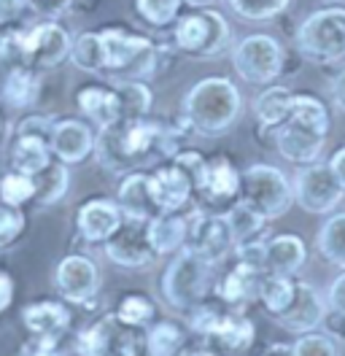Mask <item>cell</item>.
<instances>
[{"label": "cell", "instance_id": "cell-1", "mask_svg": "<svg viewBox=\"0 0 345 356\" xmlns=\"http://www.w3.org/2000/svg\"><path fill=\"white\" fill-rule=\"evenodd\" d=\"M172 149H175L172 133L143 119L116 122L111 127H103V135L97 140V156L113 173H125L154 156H168L172 154Z\"/></svg>", "mask_w": 345, "mask_h": 356}, {"label": "cell", "instance_id": "cell-2", "mask_svg": "<svg viewBox=\"0 0 345 356\" xmlns=\"http://www.w3.org/2000/svg\"><path fill=\"white\" fill-rule=\"evenodd\" d=\"M326 127H329V119H326V108L321 100L310 95L294 97L289 116L278 124L275 146L289 162L310 165L321 154Z\"/></svg>", "mask_w": 345, "mask_h": 356}, {"label": "cell", "instance_id": "cell-3", "mask_svg": "<svg viewBox=\"0 0 345 356\" xmlns=\"http://www.w3.org/2000/svg\"><path fill=\"white\" fill-rule=\"evenodd\" d=\"M184 111L194 130L205 135L221 133L240 113V95L235 84L227 79H205L189 92Z\"/></svg>", "mask_w": 345, "mask_h": 356}, {"label": "cell", "instance_id": "cell-4", "mask_svg": "<svg viewBox=\"0 0 345 356\" xmlns=\"http://www.w3.org/2000/svg\"><path fill=\"white\" fill-rule=\"evenodd\" d=\"M103 73L116 79H141L154 70L157 49L143 35H129L125 30H103Z\"/></svg>", "mask_w": 345, "mask_h": 356}, {"label": "cell", "instance_id": "cell-5", "mask_svg": "<svg viewBox=\"0 0 345 356\" xmlns=\"http://www.w3.org/2000/svg\"><path fill=\"white\" fill-rule=\"evenodd\" d=\"M302 57L310 63H335L345 54V8H323L310 14L297 33Z\"/></svg>", "mask_w": 345, "mask_h": 356}, {"label": "cell", "instance_id": "cell-6", "mask_svg": "<svg viewBox=\"0 0 345 356\" xmlns=\"http://www.w3.org/2000/svg\"><path fill=\"white\" fill-rule=\"evenodd\" d=\"M240 192L246 205H251L262 219H275L289 211L291 189L286 176L270 165H254L240 176Z\"/></svg>", "mask_w": 345, "mask_h": 356}, {"label": "cell", "instance_id": "cell-7", "mask_svg": "<svg viewBox=\"0 0 345 356\" xmlns=\"http://www.w3.org/2000/svg\"><path fill=\"white\" fill-rule=\"evenodd\" d=\"M227 44H230V24L218 11L211 8H197L175 27V46L186 54L216 57L227 49Z\"/></svg>", "mask_w": 345, "mask_h": 356}, {"label": "cell", "instance_id": "cell-8", "mask_svg": "<svg viewBox=\"0 0 345 356\" xmlns=\"http://www.w3.org/2000/svg\"><path fill=\"white\" fill-rule=\"evenodd\" d=\"M232 63L248 84H267L280 73L283 51L278 41L270 35H248L235 46Z\"/></svg>", "mask_w": 345, "mask_h": 356}, {"label": "cell", "instance_id": "cell-9", "mask_svg": "<svg viewBox=\"0 0 345 356\" xmlns=\"http://www.w3.org/2000/svg\"><path fill=\"white\" fill-rule=\"evenodd\" d=\"M208 265L194 251H184L165 273V297L175 308H192L202 297L208 281Z\"/></svg>", "mask_w": 345, "mask_h": 356}, {"label": "cell", "instance_id": "cell-10", "mask_svg": "<svg viewBox=\"0 0 345 356\" xmlns=\"http://www.w3.org/2000/svg\"><path fill=\"white\" fill-rule=\"evenodd\" d=\"M138 332L122 316H106L81 334L84 356H138Z\"/></svg>", "mask_w": 345, "mask_h": 356}, {"label": "cell", "instance_id": "cell-11", "mask_svg": "<svg viewBox=\"0 0 345 356\" xmlns=\"http://www.w3.org/2000/svg\"><path fill=\"white\" fill-rule=\"evenodd\" d=\"M17 49H19V57L33 67H51L63 60L65 54L73 49L70 38L63 27L57 24H38L27 33L17 35Z\"/></svg>", "mask_w": 345, "mask_h": 356}, {"label": "cell", "instance_id": "cell-12", "mask_svg": "<svg viewBox=\"0 0 345 356\" xmlns=\"http://www.w3.org/2000/svg\"><path fill=\"white\" fill-rule=\"evenodd\" d=\"M297 202L310 213H326L343 197V184L335 178L329 165H310L297 173Z\"/></svg>", "mask_w": 345, "mask_h": 356}, {"label": "cell", "instance_id": "cell-13", "mask_svg": "<svg viewBox=\"0 0 345 356\" xmlns=\"http://www.w3.org/2000/svg\"><path fill=\"white\" fill-rule=\"evenodd\" d=\"M106 251L116 265H125V267L149 265L151 257H154V248L149 243V222L127 219V224H122L108 238Z\"/></svg>", "mask_w": 345, "mask_h": 356}, {"label": "cell", "instance_id": "cell-14", "mask_svg": "<svg viewBox=\"0 0 345 356\" xmlns=\"http://www.w3.org/2000/svg\"><path fill=\"white\" fill-rule=\"evenodd\" d=\"M189 241L197 257H202L205 262H216L227 254L230 243L235 241L232 238V229L227 219H218V216H208V213H192L189 216Z\"/></svg>", "mask_w": 345, "mask_h": 356}, {"label": "cell", "instance_id": "cell-15", "mask_svg": "<svg viewBox=\"0 0 345 356\" xmlns=\"http://www.w3.org/2000/svg\"><path fill=\"white\" fill-rule=\"evenodd\" d=\"M57 289L70 302H86L97 291V270L86 257H67L57 267Z\"/></svg>", "mask_w": 345, "mask_h": 356}, {"label": "cell", "instance_id": "cell-16", "mask_svg": "<svg viewBox=\"0 0 345 356\" xmlns=\"http://www.w3.org/2000/svg\"><path fill=\"white\" fill-rule=\"evenodd\" d=\"M149 189L159 211H178L189 200L194 184L178 165H168V168H159L154 176H149Z\"/></svg>", "mask_w": 345, "mask_h": 356}, {"label": "cell", "instance_id": "cell-17", "mask_svg": "<svg viewBox=\"0 0 345 356\" xmlns=\"http://www.w3.org/2000/svg\"><path fill=\"white\" fill-rule=\"evenodd\" d=\"M122 227V213L113 202L95 200L79 211V229L86 241H108Z\"/></svg>", "mask_w": 345, "mask_h": 356}, {"label": "cell", "instance_id": "cell-18", "mask_svg": "<svg viewBox=\"0 0 345 356\" xmlns=\"http://www.w3.org/2000/svg\"><path fill=\"white\" fill-rule=\"evenodd\" d=\"M51 152L63 162H81L92 152V133L81 122H60L51 133Z\"/></svg>", "mask_w": 345, "mask_h": 356}, {"label": "cell", "instance_id": "cell-19", "mask_svg": "<svg viewBox=\"0 0 345 356\" xmlns=\"http://www.w3.org/2000/svg\"><path fill=\"white\" fill-rule=\"evenodd\" d=\"M119 202H122V211L127 213V219H135V222H151V219H157L154 211H159L154 197H151L149 176H141V173L129 176L122 184Z\"/></svg>", "mask_w": 345, "mask_h": 356}, {"label": "cell", "instance_id": "cell-20", "mask_svg": "<svg viewBox=\"0 0 345 356\" xmlns=\"http://www.w3.org/2000/svg\"><path fill=\"white\" fill-rule=\"evenodd\" d=\"M305 262V245L294 235H280L264 245V270L273 275H289Z\"/></svg>", "mask_w": 345, "mask_h": 356}, {"label": "cell", "instance_id": "cell-21", "mask_svg": "<svg viewBox=\"0 0 345 356\" xmlns=\"http://www.w3.org/2000/svg\"><path fill=\"white\" fill-rule=\"evenodd\" d=\"M200 192L211 202L232 200L237 192H240V176H237L235 168L224 156H216L214 162L205 168V178H202Z\"/></svg>", "mask_w": 345, "mask_h": 356}, {"label": "cell", "instance_id": "cell-22", "mask_svg": "<svg viewBox=\"0 0 345 356\" xmlns=\"http://www.w3.org/2000/svg\"><path fill=\"white\" fill-rule=\"evenodd\" d=\"M67 321H70V316L57 302H38L24 311L27 330L35 337H46V340H57L67 330Z\"/></svg>", "mask_w": 345, "mask_h": 356}, {"label": "cell", "instance_id": "cell-23", "mask_svg": "<svg viewBox=\"0 0 345 356\" xmlns=\"http://www.w3.org/2000/svg\"><path fill=\"white\" fill-rule=\"evenodd\" d=\"M280 321L289 327V330H313L319 321H321V302H319V294L310 289V286H297L294 291V300L286 311L280 313Z\"/></svg>", "mask_w": 345, "mask_h": 356}, {"label": "cell", "instance_id": "cell-24", "mask_svg": "<svg viewBox=\"0 0 345 356\" xmlns=\"http://www.w3.org/2000/svg\"><path fill=\"white\" fill-rule=\"evenodd\" d=\"M205 332H211L216 346L224 348V351H230V354H237V351L248 348V343L254 337L251 324L246 318H237V316H230V318H216L214 316V321L208 324Z\"/></svg>", "mask_w": 345, "mask_h": 356}, {"label": "cell", "instance_id": "cell-25", "mask_svg": "<svg viewBox=\"0 0 345 356\" xmlns=\"http://www.w3.org/2000/svg\"><path fill=\"white\" fill-rule=\"evenodd\" d=\"M81 111L89 113L100 127H111L119 122V97L116 92H108L100 87H89L79 95Z\"/></svg>", "mask_w": 345, "mask_h": 356}, {"label": "cell", "instance_id": "cell-26", "mask_svg": "<svg viewBox=\"0 0 345 356\" xmlns=\"http://www.w3.org/2000/svg\"><path fill=\"white\" fill-rule=\"evenodd\" d=\"M49 152L51 146L38 138H19L14 146V168L22 176H38L49 168Z\"/></svg>", "mask_w": 345, "mask_h": 356}, {"label": "cell", "instance_id": "cell-27", "mask_svg": "<svg viewBox=\"0 0 345 356\" xmlns=\"http://www.w3.org/2000/svg\"><path fill=\"white\" fill-rule=\"evenodd\" d=\"M259 289H262V270L246 265V262H240V265L224 278V284H221V294H224V300H230V302H243V300L259 294Z\"/></svg>", "mask_w": 345, "mask_h": 356}, {"label": "cell", "instance_id": "cell-28", "mask_svg": "<svg viewBox=\"0 0 345 356\" xmlns=\"http://www.w3.org/2000/svg\"><path fill=\"white\" fill-rule=\"evenodd\" d=\"M291 103H294V95L289 89L273 87L267 92H262V97H257L254 111H257V119L264 127H278L291 111Z\"/></svg>", "mask_w": 345, "mask_h": 356}, {"label": "cell", "instance_id": "cell-29", "mask_svg": "<svg viewBox=\"0 0 345 356\" xmlns=\"http://www.w3.org/2000/svg\"><path fill=\"white\" fill-rule=\"evenodd\" d=\"M186 238V224L178 216H157L149 222V243L154 254H168L184 243Z\"/></svg>", "mask_w": 345, "mask_h": 356}, {"label": "cell", "instance_id": "cell-30", "mask_svg": "<svg viewBox=\"0 0 345 356\" xmlns=\"http://www.w3.org/2000/svg\"><path fill=\"white\" fill-rule=\"evenodd\" d=\"M116 97H119V122H138L151 106L149 89L143 84H132V81H125L116 89Z\"/></svg>", "mask_w": 345, "mask_h": 356}, {"label": "cell", "instance_id": "cell-31", "mask_svg": "<svg viewBox=\"0 0 345 356\" xmlns=\"http://www.w3.org/2000/svg\"><path fill=\"white\" fill-rule=\"evenodd\" d=\"M35 92H38V79L27 67H14L3 81V97L19 108L35 100Z\"/></svg>", "mask_w": 345, "mask_h": 356}, {"label": "cell", "instance_id": "cell-32", "mask_svg": "<svg viewBox=\"0 0 345 356\" xmlns=\"http://www.w3.org/2000/svg\"><path fill=\"white\" fill-rule=\"evenodd\" d=\"M319 248L329 262L345 267V213L323 224V229L319 232Z\"/></svg>", "mask_w": 345, "mask_h": 356}, {"label": "cell", "instance_id": "cell-33", "mask_svg": "<svg viewBox=\"0 0 345 356\" xmlns=\"http://www.w3.org/2000/svg\"><path fill=\"white\" fill-rule=\"evenodd\" d=\"M294 291H297V286H294V284H291L286 275H270V278H264V281H262V289H259V294H262L264 305H267L273 313H278V316H280V313L291 305Z\"/></svg>", "mask_w": 345, "mask_h": 356}, {"label": "cell", "instance_id": "cell-34", "mask_svg": "<svg viewBox=\"0 0 345 356\" xmlns=\"http://www.w3.org/2000/svg\"><path fill=\"white\" fill-rule=\"evenodd\" d=\"M35 197L41 202H57L67 189V173L63 165H49L38 176H33Z\"/></svg>", "mask_w": 345, "mask_h": 356}, {"label": "cell", "instance_id": "cell-35", "mask_svg": "<svg viewBox=\"0 0 345 356\" xmlns=\"http://www.w3.org/2000/svg\"><path fill=\"white\" fill-rule=\"evenodd\" d=\"M73 54V63L89 70V73H103V46H100V33H86L81 35L76 46L70 49Z\"/></svg>", "mask_w": 345, "mask_h": 356}, {"label": "cell", "instance_id": "cell-36", "mask_svg": "<svg viewBox=\"0 0 345 356\" xmlns=\"http://www.w3.org/2000/svg\"><path fill=\"white\" fill-rule=\"evenodd\" d=\"M262 222L264 219L259 216L251 205H246V202H237L235 208L230 211V216H227V224H230L232 238H235L237 243H246L259 227H262Z\"/></svg>", "mask_w": 345, "mask_h": 356}, {"label": "cell", "instance_id": "cell-37", "mask_svg": "<svg viewBox=\"0 0 345 356\" xmlns=\"http://www.w3.org/2000/svg\"><path fill=\"white\" fill-rule=\"evenodd\" d=\"M138 11L154 27H168L181 11V0H138Z\"/></svg>", "mask_w": 345, "mask_h": 356}, {"label": "cell", "instance_id": "cell-38", "mask_svg": "<svg viewBox=\"0 0 345 356\" xmlns=\"http://www.w3.org/2000/svg\"><path fill=\"white\" fill-rule=\"evenodd\" d=\"M227 3L246 19H270L289 6V0H227Z\"/></svg>", "mask_w": 345, "mask_h": 356}, {"label": "cell", "instance_id": "cell-39", "mask_svg": "<svg viewBox=\"0 0 345 356\" xmlns=\"http://www.w3.org/2000/svg\"><path fill=\"white\" fill-rule=\"evenodd\" d=\"M0 195L8 205H22L24 200H30L35 195V184L30 176H22V173H11V176L3 178L0 184Z\"/></svg>", "mask_w": 345, "mask_h": 356}, {"label": "cell", "instance_id": "cell-40", "mask_svg": "<svg viewBox=\"0 0 345 356\" xmlns=\"http://www.w3.org/2000/svg\"><path fill=\"white\" fill-rule=\"evenodd\" d=\"M181 346V332L172 324H159L149 334V351L151 356H172L175 348Z\"/></svg>", "mask_w": 345, "mask_h": 356}, {"label": "cell", "instance_id": "cell-41", "mask_svg": "<svg viewBox=\"0 0 345 356\" xmlns=\"http://www.w3.org/2000/svg\"><path fill=\"white\" fill-rule=\"evenodd\" d=\"M294 356H340V351L326 334H307L294 346Z\"/></svg>", "mask_w": 345, "mask_h": 356}, {"label": "cell", "instance_id": "cell-42", "mask_svg": "<svg viewBox=\"0 0 345 356\" xmlns=\"http://www.w3.org/2000/svg\"><path fill=\"white\" fill-rule=\"evenodd\" d=\"M119 316H122L127 324L141 327V324H146L151 316H154V305H151L149 300H143V297H127V300L122 302V308H119Z\"/></svg>", "mask_w": 345, "mask_h": 356}, {"label": "cell", "instance_id": "cell-43", "mask_svg": "<svg viewBox=\"0 0 345 356\" xmlns=\"http://www.w3.org/2000/svg\"><path fill=\"white\" fill-rule=\"evenodd\" d=\"M22 213L17 211V205H0V245H8L17 235L22 232Z\"/></svg>", "mask_w": 345, "mask_h": 356}, {"label": "cell", "instance_id": "cell-44", "mask_svg": "<svg viewBox=\"0 0 345 356\" xmlns=\"http://www.w3.org/2000/svg\"><path fill=\"white\" fill-rule=\"evenodd\" d=\"M51 133H54V124L43 116L24 119L19 124V138H38V140H46L49 146H51Z\"/></svg>", "mask_w": 345, "mask_h": 356}, {"label": "cell", "instance_id": "cell-45", "mask_svg": "<svg viewBox=\"0 0 345 356\" xmlns=\"http://www.w3.org/2000/svg\"><path fill=\"white\" fill-rule=\"evenodd\" d=\"M30 14L27 0H0V27L6 24H22V19Z\"/></svg>", "mask_w": 345, "mask_h": 356}, {"label": "cell", "instance_id": "cell-46", "mask_svg": "<svg viewBox=\"0 0 345 356\" xmlns=\"http://www.w3.org/2000/svg\"><path fill=\"white\" fill-rule=\"evenodd\" d=\"M22 356H57L54 340L35 337V340H30V343H24V346H22Z\"/></svg>", "mask_w": 345, "mask_h": 356}, {"label": "cell", "instance_id": "cell-47", "mask_svg": "<svg viewBox=\"0 0 345 356\" xmlns=\"http://www.w3.org/2000/svg\"><path fill=\"white\" fill-rule=\"evenodd\" d=\"M329 300H332V305H335V311L345 316V275H340L337 281H335V286H332V294H329Z\"/></svg>", "mask_w": 345, "mask_h": 356}, {"label": "cell", "instance_id": "cell-48", "mask_svg": "<svg viewBox=\"0 0 345 356\" xmlns=\"http://www.w3.org/2000/svg\"><path fill=\"white\" fill-rule=\"evenodd\" d=\"M329 168H332V173H335V178H337V181L343 184V189H345V149H340L337 154L332 156Z\"/></svg>", "mask_w": 345, "mask_h": 356}, {"label": "cell", "instance_id": "cell-49", "mask_svg": "<svg viewBox=\"0 0 345 356\" xmlns=\"http://www.w3.org/2000/svg\"><path fill=\"white\" fill-rule=\"evenodd\" d=\"M11 297H14V284H11V278H8V275H3V273H0V311L11 302Z\"/></svg>", "mask_w": 345, "mask_h": 356}, {"label": "cell", "instance_id": "cell-50", "mask_svg": "<svg viewBox=\"0 0 345 356\" xmlns=\"http://www.w3.org/2000/svg\"><path fill=\"white\" fill-rule=\"evenodd\" d=\"M332 92H335V103L345 111V73L337 76V81H335V89H332Z\"/></svg>", "mask_w": 345, "mask_h": 356}, {"label": "cell", "instance_id": "cell-51", "mask_svg": "<svg viewBox=\"0 0 345 356\" xmlns=\"http://www.w3.org/2000/svg\"><path fill=\"white\" fill-rule=\"evenodd\" d=\"M181 356H214V354H208V351H184Z\"/></svg>", "mask_w": 345, "mask_h": 356}, {"label": "cell", "instance_id": "cell-52", "mask_svg": "<svg viewBox=\"0 0 345 356\" xmlns=\"http://www.w3.org/2000/svg\"><path fill=\"white\" fill-rule=\"evenodd\" d=\"M326 3H340V0H326Z\"/></svg>", "mask_w": 345, "mask_h": 356}]
</instances>
